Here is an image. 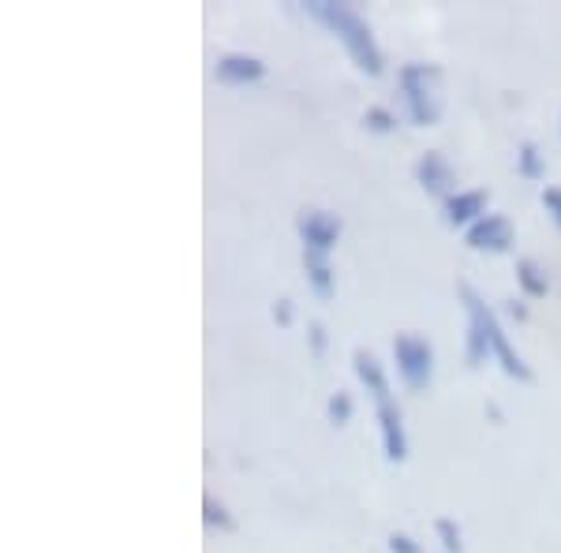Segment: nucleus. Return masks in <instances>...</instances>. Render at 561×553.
Wrapping results in <instances>:
<instances>
[{
  "mask_svg": "<svg viewBox=\"0 0 561 553\" xmlns=\"http://www.w3.org/2000/svg\"><path fill=\"white\" fill-rule=\"evenodd\" d=\"M307 12L337 34L359 71H367V76H382V53H378L375 34H370L364 15L352 12L348 4H333V0H314V4H307Z\"/></svg>",
  "mask_w": 561,
  "mask_h": 553,
  "instance_id": "1",
  "label": "nucleus"
},
{
  "mask_svg": "<svg viewBox=\"0 0 561 553\" xmlns=\"http://www.w3.org/2000/svg\"><path fill=\"white\" fill-rule=\"evenodd\" d=\"M457 292H460V299H465V311H468L465 362H468V367H483V362L494 356V348H491V322H494V311L483 303V296H479L472 285H465V280L457 285Z\"/></svg>",
  "mask_w": 561,
  "mask_h": 553,
  "instance_id": "4",
  "label": "nucleus"
},
{
  "mask_svg": "<svg viewBox=\"0 0 561 553\" xmlns=\"http://www.w3.org/2000/svg\"><path fill=\"white\" fill-rule=\"evenodd\" d=\"M434 531H438V539H442V546H446V553H460V546H465V542H460V528L454 520H446V516H442V520H434Z\"/></svg>",
  "mask_w": 561,
  "mask_h": 553,
  "instance_id": "16",
  "label": "nucleus"
},
{
  "mask_svg": "<svg viewBox=\"0 0 561 553\" xmlns=\"http://www.w3.org/2000/svg\"><path fill=\"white\" fill-rule=\"evenodd\" d=\"M415 180L427 195H446L449 198V187H454V165L442 158L438 150H427L415 165Z\"/></svg>",
  "mask_w": 561,
  "mask_h": 553,
  "instance_id": "9",
  "label": "nucleus"
},
{
  "mask_svg": "<svg viewBox=\"0 0 561 553\" xmlns=\"http://www.w3.org/2000/svg\"><path fill=\"white\" fill-rule=\"evenodd\" d=\"M486 203H491V195H486V192H457V195H449L446 198V221L472 229L479 217H486Z\"/></svg>",
  "mask_w": 561,
  "mask_h": 553,
  "instance_id": "10",
  "label": "nucleus"
},
{
  "mask_svg": "<svg viewBox=\"0 0 561 553\" xmlns=\"http://www.w3.org/2000/svg\"><path fill=\"white\" fill-rule=\"evenodd\" d=\"M304 266H307V285L314 288V296L330 299L333 296V266H330V255H304Z\"/></svg>",
  "mask_w": 561,
  "mask_h": 553,
  "instance_id": "12",
  "label": "nucleus"
},
{
  "mask_svg": "<svg viewBox=\"0 0 561 553\" xmlns=\"http://www.w3.org/2000/svg\"><path fill=\"white\" fill-rule=\"evenodd\" d=\"M203 520L210 523V528H221V531H237V520L229 516L221 502H214V497H206L203 502Z\"/></svg>",
  "mask_w": 561,
  "mask_h": 553,
  "instance_id": "14",
  "label": "nucleus"
},
{
  "mask_svg": "<svg viewBox=\"0 0 561 553\" xmlns=\"http://www.w3.org/2000/svg\"><path fill=\"white\" fill-rule=\"evenodd\" d=\"M352 362H356L359 382H364L370 389V396H375V412H378V426H382L386 457L393 460V464H401V460L409 457V438H404V415H401V404H397L393 393H389L382 362L370 356V352H356Z\"/></svg>",
  "mask_w": 561,
  "mask_h": 553,
  "instance_id": "2",
  "label": "nucleus"
},
{
  "mask_svg": "<svg viewBox=\"0 0 561 553\" xmlns=\"http://www.w3.org/2000/svg\"><path fill=\"white\" fill-rule=\"evenodd\" d=\"M296 229H300V240H304V255H330V251L337 247L345 224H341L337 214L304 210L300 221H296Z\"/></svg>",
  "mask_w": 561,
  "mask_h": 553,
  "instance_id": "6",
  "label": "nucleus"
},
{
  "mask_svg": "<svg viewBox=\"0 0 561 553\" xmlns=\"http://www.w3.org/2000/svg\"><path fill=\"white\" fill-rule=\"evenodd\" d=\"M505 311H510L513 319H528V307H520L517 299H513V303H505Z\"/></svg>",
  "mask_w": 561,
  "mask_h": 553,
  "instance_id": "22",
  "label": "nucleus"
},
{
  "mask_svg": "<svg viewBox=\"0 0 561 553\" xmlns=\"http://www.w3.org/2000/svg\"><path fill=\"white\" fill-rule=\"evenodd\" d=\"M513 240H517V229H513V221L502 214H486V217H479L472 229H465L468 247L491 251V255H505V251L513 247Z\"/></svg>",
  "mask_w": 561,
  "mask_h": 553,
  "instance_id": "7",
  "label": "nucleus"
},
{
  "mask_svg": "<svg viewBox=\"0 0 561 553\" xmlns=\"http://www.w3.org/2000/svg\"><path fill=\"white\" fill-rule=\"evenodd\" d=\"M389 553H423V550L415 546L409 534H393V539H389Z\"/></svg>",
  "mask_w": 561,
  "mask_h": 553,
  "instance_id": "19",
  "label": "nucleus"
},
{
  "mask_svg": "<svg viewBox=\"0 0 561 553\" xmlns=\"http://www.w3.org/2000/svg\"><path fill=\"white\" fill-rule=\"evenodd\" d=\"M311 348H314V356H322L325 352V333H322L319 322H311Z\"/></svg>",
  "mask_w": 561,
  "mask_h": 553,
  "instance_id": "21",
  "label": "nucleus"
},
{
  "mask_svg": "<svg viewBox=\"0 0 561 553\" xmlns=\"http://www.w3.org/2000/svg\"><path fill=\"white\" fill-rule=\"evenodd\" d=\"M330 419L337 426H345L352 419V396L345 393V389H337V393L330 396Z\"/></svg>",
  "mask_w": 561,
  "mask_h": 553,
  "instance_id": "17",
  "label": "nucleus"
},
{
  "mask_svg": "<svg viewBox=\"0 0 561 553\" xmlns=\"http://www.w3.org/2000/svg\"><path fill=\"white\" fill-rule=\"evenodd\" d=\"M517 285L524 288V296H531V299H542L550 292V277H547V269H542L536 258H520L517 262Z\"/></svg>",
  "mask_w": 561,
  "mask_h": 553,
  "instance_id": "11",
  "label": "nucleus"
},
{
  "mask_svg": "<svg viewBox=\"0 0 561 553\" xmlns=\"http://www.w3.org/2000/svg\"><path fill=\"white\" fill-rule=\"evenodd\" d=\"M393 359H397V370H401L404 385L412 393H423L434 378V348L427 337L420 333H397L393 337Z\"/></svg>",
  "mask_w": 561,
  "mask_h": 553,
  "instance_id": "5",
  "label": "nucleus"
},
{
  "mask_svg": "<svg viewBox=\"0 0 561 553\" xmlns=\"http://www.w3.org/2000/svg\"><path fill=\"white\" fill-rule=\"evenodd\" d=\"M262 76H266V65L259 57H248V53H225L214 65V79L225 87H248L259 83Z\"/></svg>",
  "mask_w": 561,
  "mask_h": 553,
  "instance_id": "8",
  "label": "nucleus"
},
{
  "mask_svg": "<svg viewBox=\"0 0 561 553\" xmlns=\"http://www.w3.org/2000/svg\"><path fill=\"white\" fill-rule=\"evenodd\" d=\"M274 319H277L280 325H288V322H293V303H288V299H277V307H274Z\"/></svg>",
  "mask_w": 561,
  "mask_h": 553,
  "instance_id": "20",
  "label": "nucleus"
},
{
  "mask_svg": "<svg viewBox=\"0 0 561 553\" xmlns=\"http://www.w3.org/2000/svg\"><path fill=\"white\" fill-rule=\"evenodd\" d=\"M517 169H520V176H528V180H542V176H547V158L539 153L536 142H520Z\"/></svg>",
  "mask_w": 561,
  "mask_h": 553,
  "instance_id": "13",
  "label": "nucleus"
},
{
  "mask_svg": "<svg viewBox=\"0 0 561 553\" xmlns=\"http://www.w3.org/2000/svg\"><path fill=\"white\" fill-rule=\"evenodd\" d=\"M542 206H547V214L554 217V224L561 229V187H547L542 192Z\"/></svg>",
  "mask_w": 561,
  "mask_h": 553,
  "instance_id": "18",
  "label": "nucleus"
},
{
  "mask_svg": "<svg viewBox=\"0 0 561 553\" xmlns=\"http://www.w3.org/2000/svg\"><path fill=\"white\" fill-rule=\"evenodd\" d=\"M401 94L409 116L423 128L438 124L442 116V68L434 65H404L401 68Z\"/></svg>",
  "mask_w": 561,
  "mask_h": 553,
  "instance_id": "3",
  "label": "nucleus"
},
{
  "mask_svg": "<svg viewBox=\"0 0 561 553\" xmlns=\"http://www.w3.org/2000/svg\"><path fill=\"white\" fill-rule=\"evenodd\" d=\"M364 124L370 131H378V135H386V131H393L397 128V116L389 113V108H382V105H375V108H367L364 113Z\"/></svg>",
  "mask_w": 561,
  "mask_h": 553,
  "instance_id": "15",
  "label": "nucleus"
}]
</instances>
